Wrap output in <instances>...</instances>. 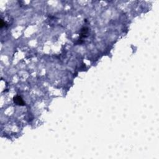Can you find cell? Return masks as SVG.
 I'll list each match as a JSON object with an SVG mask.
<instances>
[{
    "instance_id": "obj_1",
    "label": "cell",
    "mask_w": 159,
    "mask_h": 159,
    "mask_svg": "<svg viewBox=\"0 0 159 159\" xmlns=\"http://www.w3.org/2000/svg\"><path fill=\"white\" fill-rule=\"evenodd\" d=\"M14 102L16 105H19V106H24V102L23 101V98L20 96H16L14 98Z\"/></svg>"
}]
</instances>
